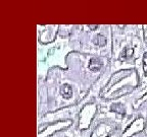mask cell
I'll use <instances>...</instances> for the list:
<instances>
[{"mask_svg": "<svg viewBox=\"0 0 147 137\" xmlns=\"http://www.w3.org/2000/svg\"><path fill=\"white\" fill-rule=\"evenodd\" d=\"M102 67V62L98 58H92L89 62V69L92 71H98Z\"/></svg>", "mask_w": 147, "mask_h": 137, "instance_id": "obj_1", "label": "cell"}, {"mask_svg": "<svg viewBox=\"0 0 147 137\" xmlns=\"http://www.w3.org/2000/svg\"><path fill=\"white\" fill-rule=\"evenodd\" d=\"M60 94L64 98H71L73 96V89L69 84H62L60 87Z\"/></svg>", "mask_w": 147, "mask_h": 137, "instance_id": "obj_2", "label": "cell"}, {"mask_svg": "<svg viewBox=\"0 0 147 137\" xmlns=\"http://www.w3.org/2000/svg\"><path fill=\"white\" fill-rule=\"evenodd\" d=\"M93 42H94L95 45L102 47V46H104L106 44V38L104 36H102V35H97L94 38V40H93Z\"/></svg>", "mask_w": 147, "mask_h": 137, "instance_id": "obj_3", "label": "cell"}, {"mask_svg": "<svg viewBox=\"0 0 147 137\" xmlns=\"http://www.w3.org/2000/svg\"><path fill=\"white\" fill-rule=\"evenodd\" d=\"M111 110L117 113H119V114H125V108L123 107V105H121V104H115V105L111 107Z\"/></svg>", "mask_w": 147, "mask_h": 137, "instance_id": "obj_4", "label": "cell"}, {"mask_svg": "<svg viewBox=\"0 0 147 137\" xmlns=\"http://www.w3.org/2000/svg\"><path fill=\"white\" fill-rule=\"evenodd\" d=\"M143 70L145 75H147V53L143 55Z\"/></svg>", "mask_w": 147, "mask_h": 137, "instance_id": "obj_5", "label": "cell"}, {"mask_svg": "<svg viewBox=\"0 0 147 137\" xmlns=\"http://www.w3.org/2000/svg\"><path fill=\"white\" fill-rule=\"evenodd\" d=\"M132 54H133V49L132 48H126L125 49V53H124V58L125 57H130V56H132Z\"/></svg>", "mask_w": 147, "mask_h": 137, "instance_id": "obj_6", "label": "cell"}, {"mask_svg": "<svg viewBox=\"0 0 147 137\" xmlns=\"http://www.w3.org/2000/svg\"><path fill=\"white\" fill-rule=\"evenodd\" d=\"M97 27H98V25H89V27H90V29H92V30H95V29H97Z\"/></svg>", "mask_w": 147, "mask_h": 137, "instance_id": "obj_7", "label": "cell"}]
</instances>
